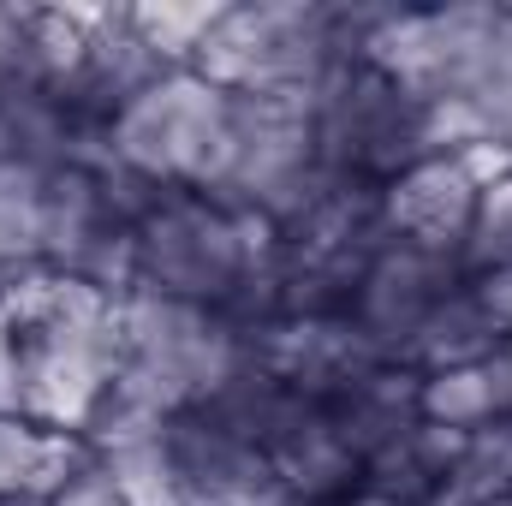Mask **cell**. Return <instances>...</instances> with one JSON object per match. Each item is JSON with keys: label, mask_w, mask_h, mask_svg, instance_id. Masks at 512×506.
<instances>
[{"label": "cell", "mask_w": 512, "mask_h": 506, "mask_svg": "<svg viewBox=\"0 0 512 506\" xmlns=\"http://www.w3.org/2000/svg\"><path fill=\"white\" fill-rule=\"evenodd\" d=\"M280 262V227L251 209H221L197 191H167L137 221V286L221 310L245 274Z\"/></svg>", "instance_id": "obj_1"}, {"label": "cell", "mask_w": 512, "mask_h": 506, "mask_svg": "<svg viewBox=\"0 0 512 506\" xmlns=\"http://www.w3.org/2000/svg\"><path fill=\"white\" fill-rule=\"evenodd\" d=\"M328 185L334 173L316 155V96H227V143L197 197L292 227Z\"/></svg>", "instance_id": "obj_2"}, {"label": "cell", "mask_w": 512, "mask_h": 506, "mask_svg": "<svg viewBox=\"0 0 512 506\" xmlns=\"http://www.w3.org/2000/svg\"><path fill=\"white\" fill-rule=\"evenodd\" d=\"M501 6H441V12H376L364 30L358 60L376 66L405 96L447 102V96H483L489 60H495Z\"/></svg>", "instance_id": "obj_3"}, {"label": "cell", "mask_w": 512, "mask_h": 506, "mask_svg": "<svg viewBox=\"0 0 512 506\" xmlns=\"http://www.w3.org/2000/svg\"><path fill=\"white\" fill-rule=\"evenodd\" d=\"M316 155L334 179L387 185L423 161V102L387 84L376 66L340 60L316 90Z\"/></svg>", "instance_id": "obj_4"}, {"label": "cell", "mask_w": 512, "mask_h": 506, "mask_svg": "<svg viewBox=\"0 0 512 506\" xmlns=\"http://www.w3.org/2000/svg\"><path fill=\"white\" fill-rule=\"evenodd\" d=\"M227 143V96L197 72H161L114 114V155L167 191H203Z\"/></svg>", "instance_id": "obj_5"}, {"label": "cell", "mask_w": 512, "mask_h": 506, "mask_svg": "<svg viewBox=\"0 0 512 506\" xmlns=\"http://www.w3.org/2000/svg\"><path fill=\"white\" fill-rule=\"evenodd\" d=\"M245 352L262 376H274L280 387H292L316 405L340 399L352 381H364L370 370L387 364L352 316H280L245 340Z\"/></svg>", "instance_id": "obj_6"}, {"label": "cell", "mask_w": 512, "mask_h": 506, "mask_svg": "<svg viewBox=\"0 0 512 506\" xmlns=\"http://www.w3.org/2000/svg\"><path fill=\"white\" fill-rule=\"evenodd\" d=\"M465 286V262L459 256H435L417 251V245H399L387 239L382 256L370 262V274L358 280V298H352V322L364 328V340L382 352L387 364H405L417 328L429 322V310Z\"/></svg>", "instance_id": "obj_7"}, {"label": "cell", "mask_w": 512, "mask_h": 506, "mask_svg": "<svg viewBox=\"0 0 512 506\" xmlns=\"http://www.w3.org/2000/svg\"><path fill=\"white\" fill-rule=\"evenodd\" d=\"M477 197H483V185L471 179V167L459 155H423L382 185L387 239L435 256H459L471 239V221H477Z\"/></svg>", "instance_id": "obj_8"}, {"label": "cell", "mask_w": 512, "mask_h": 506, "mask_svg": "<svg viewBox=\"0 0 512 506\" xmlns=\"http://www.w3.org/2000/svg\"><path fill=\"white\" fill-rule=\"evenodd\" d=\"M167 453L179 465V483H185L191 506H292L268 453L227 435L203 411H185L167 423Z\"/></svg>", "instance_id": "obj_9"}, {"label": "cell", "mask_w": 512, "mask_h": 506, "mask_svg": "<svg viewBox=\"0 0 512 506\" xmlns=\"http://www.w3.org/2000/svg\"><path fill=\"white\" fill-rule=\"evenodd\" d=\"M102 459L84 435L66 429H36L12 411H0V501L24 495V501H54L60 489H72L78 477H90Z\"/></svg>", "instance_id": "obj_10"}, {"label": "cell", "mask_w": 512, "mask_h": 506, "mask_svg": "<svg viewBox=\"0 0 512 506\" xmlns=\"http://www.w3.org/2000/svg\"><path fill=\"white\" fill-rule=\"evenodd\" d=\"M417 393H423V376H417V370H405V364H382V370H370L364 381H352L340 399H328L322 411H328L334 435H340V441L358 453V465H364L370 453L393 447L405 429L423 423Z\"/></svg>", "instance_id": "obj_11"}, {"label": "cell", "mask_w": 512, "mask_h": 506, "mask_svg": "<svg viewBox=\"0 0 512 506\" xmlns=\"http://www.w3.org/2000/svg\"><path fill=\"white\" fill-rule=\"evenodd\" d=\"M501 340H507V334L489 322V310L477 304V292L459 286V292H447V298L429 310V322L417 328V340H411V352H405V370H417V376L465 370V364H483Z\"/></svg>", "instance_id": "obj_12"}, {"label": "cell", "mask_w": 512, "mask_h": 506, "mask_svg": "<svg viewBox=\"0 0 512 506\" xmlns=\"http://www.w3.org/2000/svg\"><path fill=\"white\" fill-rule=\"evenodd\" d=\"M512 495V417H495L465 435L459 465L447 471L441 495L429 506H489Z\"/></svg>", "instance_id": "obj_13"}, {"label": "cell", "mask_w": 512, "mask_h": 506, "mask_svg": "<svg viewBox=\"0 0 512 506\" xmlns=\"http://www.w3.org/2000/svg\"><path fill=\"white\" fill-rule=\"evenodd\" d=\"M42 191L48 173L6 161L0 167V274L42 268Z\"/></svg>", "instance_id": "obj_14"}, {"label": "cell", "mask_w": 512, "mask_h": 506, "mask_svg": "<svg viewBox=\"0 0 512 506\" xmlns=\"http://www.w3.org/2000/svg\"><path fill=\"white\" fill-rule=\"evenodd\" d=\"M221 12H227V6H215V0H191V6H179V0H149V6H131V30L143 36V48H149L167 72H191L197 48L209 42V30L221 24Z\"/></svg>", "instance_id": "obj_15"}, {"label": "cell", "mask_w": 512, "mask_h": 506, "mask_svg": "<svg viewBox=\"0 0 512 506\" xmlns=\"http://www.w3.org/2000/svg\"><path fill=\"white\" fill-rule=\"evenodd\" d=\"M102 477L114 483L120 506H191L185 501V483H179V465L167 453V435L102 453Z\"/></svg>", "instance_id": "obj_16"}, {"label": "cell", "mask_w": 512, "mask_h": 506, "mask_svg": "<svg viewBox=\"0 0 512 506\" xmlns=\"http://www.w3.org/2000/svg\"><path fill=\"white\" fill-rule=\"evenodd\" d=\"M417 405H423V423H441V429H459V435H471V429H483V423H495V417H501V411H495V393H489V376H483V364L423 376Z\"/></svg>", "instance_id": "obj_17"}, {"label": "cell", "mask_w": 512, "mask_h": 506, "mask_svg": "<svg viewBox=\"0 0 512 506\" xmlns=\"http://www.w3.org/2000/svg\"><path fill=\"white\" fill-rule=\"evenodd\" d=\"M465 280L471 274H489V268H512V173L483 185L477 197V221H471V239H465Z\"/></svg>", "instance_id": "obj_18"}, {"label": "cell", "mask_w": 512, "mask_h": 506, "mask_svg": "<svg viewBox=\"0 0 512 506\" xmlns=\"http://www.w3.org/2000/svg\"><path fill=\"white\" fill-rule=\"evenodd\" d=\"M465 286L477 292V304L489 310V322H495V328H501V334L512 340V268H489V274H471Z\"/></svg>", "instance_id": "obj_19"}, {"label": "cell", "mask_w": 512, "mask_h": 506, "mask_svg": "<svg viewBox=\"0 0 512 506\" xmlns=\"http://www.w3.org/2000/svg\"><path fill=\"white\" fill-rule=\"evenodd\" d=\"M24 78V6H0V84Z\"/></svg>", "instance_id": "obj_20"}, {"label": "cell", "mask_w": 512, "mask_h": 506, "mask_svg": "<svg viewBox=\"0 0 512 506\" xmlns=\"http://www.w3.org/2000/svg\"><path fill=\"white\" fill-rule=\"evenodd\" d=\"M48 506H120V495H114V483H108V477H102V465H96L90 477H78L72 489H60Z\"/></svg>", "instance_id": "obj_21"}, {"label": "cell", "mask_w": 512, "mask_h": 506, "mask_svg": "<svg viewBox=\"0 0 512 506\" xmlns=\"http://www.w3.org/2000/svg\"><path fill=\"white\" fill-rule=\"evenodd\" d=\"M483 102V114H489V131H495V143L512 155V78L501 90H489V96H477Z\"/></svg>", "instance_id": "obj_22"}, {"label": "cell", "mask_w": 512, "mask_h": 506, "mask_svg": "<svg viewBox=\"0 0 512 506\" xmlns=\"http://www.w3.org/2000/svg\"><path fill=\"white\" fill-rule=\"evenodd\" d=\"M0 411L18 417V346H12V328L0 322Z\"/></svg>", "instance_id": "obj_23"}, {"label": "cell", "mask_w": 512, "mask_h": 506, "mask_svg": "<svg viewBox=\"0 0 512 506\" xmlns=\"http://www.w3.org/2000/svg\"><path fill=\"white\" fill-rule=\"evenodd\" d=\"M334 506H399V501H382V495H370V489H352V495H340Z\"/></svg>", "instance_id": "obj_24"}, {"label": "cell", "mask_w": 512, "mask_h": 506, "mask_svg": "<svg viewBox=\"0 0 512 506\" xmlns=\"http://www.w3.org/2000/svg\"><path fill=\"white\" fill-rule=\"evenodd\" d=\"M0 506H48V501H24V495H12V501H0Z\"/></svg>", "instance_id": "obj_25"}, {"label": "cell", "mask_w": 512, "mask_h": 506, "mask_svg": "<svg viewBox=\"0 0 512 506\" xmlns=\"http://www.w3.org/2000/svg\"><path fill=\"white\" fill-rule=\"evenodd\" d=\"M489 506H512V495H507V501H489Z\"/></svg>", "instance_id": "obj_26"}]
</instances>
